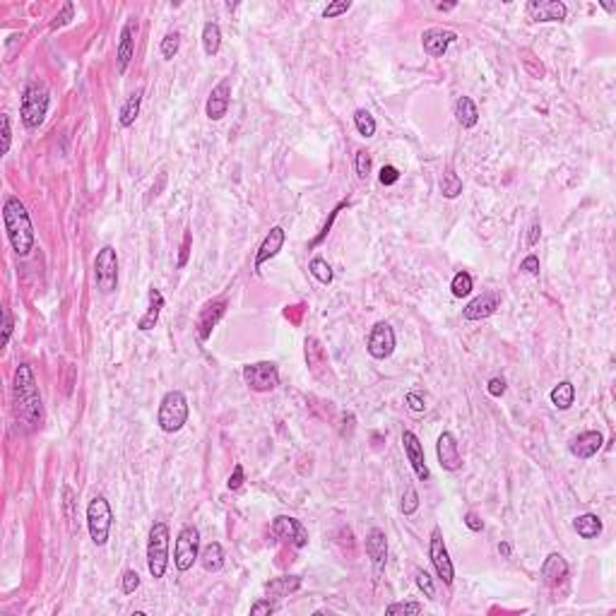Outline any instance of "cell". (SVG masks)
<instances>
[{
	"instance_id": "6da1fadb",
	"label": "cell",
	"mask_w": 616,
	"mask_h": 616,
	"mask_svg": "<svg viewBox=\"0 0 616 616\" xmlns=\"http://www.w3.org/2000/svg\"><path fill=\"white\" fill-rule=\"evenodd\" d=\"M12 393H14V417H17V422L29 424L32 429L41 427L43 402H41V395H39L34 371L27 364H19V369L14 371Z\"/></svg>"
},
{
	"instance_id": "7a4b0ae2",
	"label": "cell",
	"mask_w": 616,
	"mask_h": 616,
	"mask_svg": "<svg viewBox=\"0 0 616 616\" xmlns=\"http://www.w3.org/2000/svg\"><path fill=\"white\" fill-rule=\"evenodd\" d=\"M3 222H5V232H8L12 251L24 258L34 248V227H32V219H29L27 207H24V203L17 195H8L5 198Z\"/></svg>"
},
{
	"instance_id": "3957f363",
	"label": "cell",
	"mask_w": 616,
	"mask_h": 616,
	"mask_svg": "<svg viewBox=\"0 0 616 616\" xmlns=\"http://www.w3.org/2000/svg\"><path fill=\"white\" fill-rule=\"evenodd\" d=\"M188 398L181 390H169L161 398L159 412H156V424L164 433H176L188 422Z\"/></svg>"
},
{
	"instance_id": "277c9868",
	"label": "cell",
	"mask_w": 616,
	"mask_h": 616,
	"mask_svg": "<svg viewBox=\"0 0 616 616\" xmlns=\"http://www.w3.org/2000/svg\"><path fill=\"white\" fill-rule=\"evenodd\" d=\"M48 90L41 82H29L22 92V104H19V116L27 128H39L48 114Z\"/></svg>"
},
{
	"instance_id": "5b68a950",
	"label": "cell",
	"mask_w": 616,
	"mask_h": 616,
	"mask_svg": "<svg viewBox=\"0 0 616 616\" xmlns=\"http://www.w3.org/2000/svg\"><path fill=\"white\" fill-rule=\"evenodd\" d=\"M169 525L154 522L147 540V568L154 580L164 578L166 568H169Z\"/></svg>"
},
{
	"instance_id": "8992f818",
	"label": "cell",
	"mask_w": 616,
	"mask_h": 616,
	"mask_svg": "<svg viewBox=\"0 0 616 616\" xmlns=\"http://www.w3.org/2000/svg\"><path fill=\"white\" fill-rule=\"evenodd\" d=\"M114 527V511L104 496H94L87 506V530L96 546H104Z\"/></svg>"
},
{
	"instance_id": "52a82bcc",
	"label": "cell",
	"mask_w": 616,
	"mask_h": 616,
	"mask_svg": "<svg viewBox=\"0 0 616 616\" xmlns=\"http://www.w3.org/2000/svg\"><path fill=\"white\" fill-rule=\"evenodd\" d=\"M94 282L101 294L119 289V253L114 246H104L94 258Z\"/></svg>"
},
{
	"instance_id": "ba28073f",
	"label": "cell",
	"mask_w": 616,
	"mask_h": 616,
	"mask_svg": "<svg viewBox=\"0 0 616 616\" xmlns=\"http://www.w3.org/2000/svg\"><path fill=\"white\" fill-rule=\"evenodd\" d=\"M200 559V530L195 525L181 527L178 537L174 544V564L181 573L193 568V564Z\"/></svg>"
},
{
	"instance_id": "9c48e42d",
	"label": "cell",
	"mask_w": 616,
	"mask_h": 616,
	"mask_svg": "<svg viewBox=\"0 0 616 616\" xmlns=\"http://www.w3.org/2000/svg\"><path fill=\"white\" fill-rule=\"evenodd\" d=\"M243 380L256 393H272L280 385V369L272 361H258V364L243 366Z\"/></svg>"
},
{
	"instance_id": "30bf717a",
	"label": "cell",
	"mask_w": 616,
	"mask_h": 616,
	"mask_svg": "<svg viewBox=\"0 0 616 616\" xmlns=\"http://www.w3.org/2000/svg\"><path fill=\"white\" fill-rule=\"evenodd\" d=\"M366 351L373 356L376 361H385L393 356L395 351V330L390 322H376L366 340Z\"/></svg>"
},
{
	"instance_id": "8fae6325",
	"label": "cell",
	"mask_w": 616,
	"mask_h": 616,
	"mask_svg": "<svg viewBox=\"0 0 616 616\" xmlns=\"http://www.w3.org/2000/svg\"><path fill=\"white\" fill-rule=\"evenodd\" d=\"M429 556H431V564H433V568H436L438 578H441L446 585H453V580H455V568H453V561H451V556H448L446 542H443V535L438 527H433V532H431Z\"/></svg>"
},
{
	"instance_id": "7c38bea8",
	"label": "cell",
	"mask_w": 616,
	"mask_h": 616,
	"mask_svg": "<svg viewBox=\"0 0 616 616\" xmlns=\"http://www.w3.org/2000/svg\"><path fill=\"white\" fill-rule=\"evenodd\" d=\"M272 532H275L280 540H285V542H289L291 546H296V549H304L308 544V530L301 525V520H296V517H291V515H277L275 520H272Z\"/></svg>"
},
{
	"instance_id": "4fadbf2b",
	"label": "cell",
	"mask_w": 616,
	"mask_h": 616,
	"mask_svg": "<svg viewBox=\"0 0 616 616\" xmlns=\"http://www.w3.org/2000/svg\"><path fill=\"white\" fill-rule=\"evenodd\" d=\"M525 12L532 22H564L568 8L561 0H530L525 5Z\"/></svg>"
},
{
	"instance_id": "5bb4252c",
	"label": "cell",
	"mask_w": 616,
	"mask_h": 616,
	"mask_svg": "<svg viewBox=\"0 0 616 616\" xmlns=\"http://www.w3.org/2000/svg\"><path fill=\"white\" fill-rule=\"evenodd\" d=\"M402 448H404V455H407L409 464H412L414 474H417L422 482H429V479H431V472H429L427 455H424V446H422V441L417 438V433L404 431L402 433Z\"/></svg>"
},
{
	"instance_id": "9a60e30c",
	"label": "cell",
	"mask_w": 616,
	"mask_h": 616,
	"mask_svg": "<svg viewBox=\"0 0 616 616\" xmlns=\"http://www.w3.org/2000/svg\"><path fill=\"white\" fill-rule=\"evenodd\" d=\"M436 455H438V462H441V467L446 469V472H458V469L462 467L460 446H458L455 436H453L451 431H443L441 436H438Z\"/></svg>"
},
{
	"instance_id": "2e32d148",
	"label": "cell",
	"mask_w": 616,
	"mask_h": 616,
	"mask_svg": "<svg viewBox=\"0 0 616 616\" xmlns=\"http://www.w3.org/2000/svg\"><path fill=\"white\" fill-rule=\"evenodd\" d=\"M458 39V34L453 29H443V27H431L424 32L422 37V46L424 51L429 53L431 58H443L453 41Z\"/></svg>"
},
{
	"instance_id": "e0dca14e",
	"label": "cell",
	"mask_w": 616,
	"mask_h": 616,
	"mask_svg": "<svg viewBox=\"0 0 616 616\" xmlns=\"http://www.w3.org/2000/svg\"><path fill=\"white\" fill-rule=\"evenodd\" d=\"M229 104H232V80H222L209 92L205 114H207L209 121H222L229 111Z\"/></svg>"
},
{
	"instance_id": "ac0fdd59",
	"label": "cell",
	"mask_w": 616,
	"mask_h": 616,
	"mask_svg": "<svg viewBox=\"0 0 616 616\" xmlns=\"http://www.w3.org/2000/svg\"><path fill=\"white\" fill-rule=\"evenodd\" d=\"M602 446H604L602 433L599 431H583L568 443V451H571V455L578 458V460H590V458H595L599 451H602Z\"/></svg>"
},
{
	"instance_id": "d6986e66",
	"label": "cell",
	"mask_w": 616,
	"mask_h": 616,
	"mask_svg": "<svg viewBox=\"0 0 616 616\" xmlns=\"http://www.w3.org/2000/svg\"><path fill=\"white\" fill-rule=\"evenodd\" d=\"M135 34H138V19H128L121 29L119 51H116V61H119V72L123 75L128 70L130 61L135 56Z\"/></svg>"
},
{
	"instance_id": "ffe728a7",
	"label": "cell",
	"mask_w": 616,
	"mask_h": 616,
	"mask_svg": "<svg viewBox=\"0 0 616 616\" xmlns=\"http://www.w3.org/2000/svg\"><path fill=\"white\" fill-rule=\"evenodd\" d=\"M498 306H501V294L498 291H486V294L477 296V299H472L464 306L462 318L464 320H484V318L493 316Z\"/></svg>"
},
{
	"instance_id": "44dd1931",
	"label": "cell",
	"mask_w": 616,
	"mask_h": 616,
	"mask_svg": "<svg viewBox=\"0 0 616 616\" xmlns=\"http://www.w3.org/2000/svg\"><path fill=\"white\" fill-rule=\"evenodd\" d=\"M366 554H369L376 573H380L385 568V561H388V537L380 527H373L366 535Z\"/></svg>"
},
{
	"instance_id": "7402d4cb",
	"label": "cell",
	"mask_w": 616,
	"mask_h": 616,
	"mask_svg": "<svg viewBox=\"0 0 616 616\" xmlns=\"http://www.w3.org/2000/svg\"><path fill=\"white\" fill-rule=\"evenodd\" d=\"M227 313V301L224 299H217V301H209L207 306L200 311L198 316V337L200 340H209V335H212V330L217 327V322L222 320V316Z\"/></svg>"
},
{
	"instance_id": "603a6c76",
	"label": "cell",
	"mask_w": 616,
	"mask_h": 616,
	"mask_svg": "<svg viewBox=\"0 0 616 616\" xmlns=\"http://www.w3.org/2000/svg\"><path fill=\"white\" fill-rule=\"evenodd\" d=\"M285 241H287V232H285V229H282V227H272L270 234L263 238L260 248H258V253H256V270H260V267L265 265L267 260H272V258H275L277 253L282 251Z\"/></svg>"
},
{
	"instance_id": "cb8c5ba5",
	"label": "cell",
	"mask_w": 616,
	"mask_h": 616,
	"mask_svg": "<svg viewBox=\"0 0 616 616\" xmlns=\"http://www.w3.org/2000/svg\"><path fill=\"white\" fill-rule=\"evenodd\" d=\"M542 578H544V583L551 585V588L564 583V580L568 578V564H566L564 556L556 554V551L546 556L544 564H542Z\"/></svg>"
},
{
	"instance_id": "d4e9b609",
	"label": "cell",
	"mask_w": 616,
	"mask_h": 616,
	"mask_svg": "<svg viewBox=\"0 0 616 616\" xmlns=\"http://www.w3.org/2000/svg\"><path fill=\"white\" fill-rule=\"evenodd\" d=\"M164 308V294H161L156 287H150V294H147V311L145 316L138 320V330L140 332H150L152 327L159 322V313Z\"/></svg>"
},
{
	"instance_id": "484cf974",
	"label": "cell",
	"mask_w": 616,
	"mask_h": 616,
	"mask_svg": "<svg viewBox=\"0 0 616 616\" xmlns=\"http://www.w3.org/2000/svg\"><path fill=\"white\" fill-rule=\"evenodd\" d=\"M306 364L316 378H322V369H327V354L318 337H306Z\"/></svg>"
},
{
	"instance_id": "4316f807",
	"label": "cell",
	"mask_w": 616,
	"mask_h": 616,
	"mask_svg": "<svg viewBox=\"0 0 616 616\" xmlns=\"http://www.w3.org/2000/svg\"><path fill=\"white\" fill-rule=\"evenodd\" d=\"M200 564L207 573H217L224 568V549L219 542H209L207 546H203L200 551Z\"/></svg>"
},
{
	"instance_id": "83f0119b",
	"label": "cell",
	"mask_w": 616,
	"mask_h": 616,
	"mask_svg": "<svg viewBox=\"0 0 616 616\" xmlns=\"http://www.w3.org/2000/svg\"><path fill=\"white\" fill-rule=\"evenodd\" d=\"M573 530L578 532L583 540H595L602 535V520L595 513H583L573 520Z\"/></svg>"
},
{
	"instance_id": "f1b7e54d",
	"label": "cell",
	"mask_w": 616,
	"mask_h": 616,
	"mask_svg": "<svg viewBox=\"0 0 616 616\" xmlns=\"http://www.w3.org/2000/svg\"><path fill=\"white\" fill-rule=\"evenodd\" d=\"M143 94H145V90H143V87H140V90H135L133 94H130L128 99H125L123 109H121V119H119V123L123 125V128H130V125H133L135 121H138V116H140V106H143Z\"/></svg>"
},
{
	"instance_id": "f546056e",
	"label": "cell",
	"mask_w": 616,
	"mask_h": 616,
	"mask_svg": "<svg viewBox=\"0 0 616 616\" xmlns=\"http://www.w3.org/2000/svg\"><path fill=\"white\" fill-rule=\"evenodd\" d=\"M549 398H551V404H554L556 409L566 412V409H571L573 407V402H575V385L571 383V380H561V383L551 390Z\"/></svg>"
},
{
	"instance_id": "4dcf8cb0",
	"label": "cell",
	"mask_w": 616,
	"mask_h": 616,
	"mask_svg": "<svg viewBox=\"0 0 616 616\" xmlns=\"http://www.w3.org/2000/svg\"><path fill=\"white\" fill-rule=\"evenodd\" d=\"M299 588H301V578H299V575H282V578H275V580H270V583L265 585L267 593H270L272 597H277V599H282V597H287V595L296 593Z\"/></svg>"
},
{
	"instance_id": "1f68e13d",
	"label": "cell",
	"mask_w": 616,
	"mask_h": 616,
	"mask_svg": "<svg viewBox=\"0 0 616 616\" xmlns=\"http://www.w3.org/2000/svg\"><path fill=\"white\" fill-rule=\"evenodd\" d=\"M455 119L458 123L462 125V128H474L479 121V111H477V104H474L469 96H460L455 104Z\"/></svg>"
},
{
	"instance_id": "d6a6232c",
	"label": "cell",
	"mask_w": 616,
	"mask_h": 616,
	"mask_svg": "<svg viewBox=\"0 0 616 616\" xmlns=\"http://www.w3.org/2000/svg\"><path fill=\"white\" fill-rule=\"evenodd\" d=\"M203 48L205 56H217L219 48H222V29H219L217 22H207L203 27Z\"/></svg>"
},
{
	"instance_id": "836d02e7",
	"label": "cell",
	"mask_w": 616,
	"mask_h": 616,
	"mask_svg": "<svg viewBox=\"0 0 616 616\" xmlns=\"http://www.w3.org/2000/svg\"><path fill=\"white\" fill-rule=\"evenodd\" d=\"M441 193H443V198H448V200H455L458 195L462 193V178L455 174V169H451V166H448L441 176Z\"/></svg>"
},
{
	"instance_id": "e575fe53",
	"label": "cell",
	"mask_w": 616,
	"mask_h": 616,
	"mask_svg": "<svg viewBox=\"0 0 616 616\" xmlns=\"http://www.w3.org/2000/svg\"><path fill=\"white\" fill-rule=\"evenodd\" d=\"M354 125H356V133H359L361 138H373L376 135V119L366 109H356Z\"/></svg>"
},
{
	"instance_id": "d590c367",
	"label": "cell",
	"mask_w": 616,
	"mask_h": 616,
	"mask_svg": "<svg viewBox=\"0 0 616 616\" xmlns=\"http://www.w3.org/2000/svg\"><path fill=\"white\" fill-rule=\"evenodd\" d=\"M75 506H77V496L75 491H72V486H63V515H65L68 520V527H70V532H75Z\"/></svg>"
},
{
	"instance_id": "8d00e7d4",
	"label": "cell",
	"mask_w": 616,
	"mask_h": 616,
	"mask_svg": "<svg viewBox=\"0 0 616 616\" xmlns=\"http://www.w3.org/2000/svg\"><path fill=\"white\" fill-rule=\"evenodd\" d=\"M451 289H453V296H455V299H464V296H469V294H472V289H474L472 275H469V272H464V270H460L455 277H453Z\"/></svg>"
},
{
	"instance_id": "74e56055",
	"label": "cell",
	"mask_w": 616,
	"mask_h": 616,
	"mask_svg": "<svg viewBox=\"0 0 616 616\" xmlns=\"http://www.w3.org/2000/svg\"><path fill=\"white\" fill-rule=\"evenodd\" d=\"M178 48H181V34L178 32H169L164 39H161L159 51H161V58H164V61H174L176 53H178Z\"/></svg>"
},
{
	"instance_id": "f35d334b",
	"label": "cell",
	"mask_w": 616,
	"mask_h": 616,
	"mask_svg": "<svg viewBox=\"0 0 616 616\" xmlns=\"http://www.w3.org/2000/svg\"><path fill=\"white\" fill-rule=\"evenodd\" d=\"M308 270H311V275L316 277L320 285H330L332 282V267L327 265V260H322V258H313Z\"/></svg>"
},
{
	"instance_id": "ab89813d",
	"label": "cell",
	"mask_w": 616,
	"mask_h": 616,
	"mask_svg": "<svg viewBox=\"0 0 616 616\" xmlns=\"http://www.w3.org/2000/svg\"><path fill=\"white\" fill-rule=\"evenodd\" d=\"M424 604L419 602H393L390 607H385V614L395 616V614H422Z\"/></svg>"
},
{
	"instance_id": "60d3db41",
	"label": "cell",
	"mask_w": 616,
	"mask_h": 616,
	"mask_svg": "<svg viewBox=\"0 0 616 616\" xmlns=\"http://www.w3.org/2000/svg\"><path fill=\"white\" fill-rule=\"evenodd\" d=\"M419 511V493L414 486H407L402 493V513L404 515H414Z\"/></svg>"
},
{
	"instance_id": "b9f144b4",
	"label": "cell",
	"mask_w": 616,
	"mask_h": 616,
	"mask_svg": "<svg viewBox=\"0 0 616 616\" xmlns=\"http://www.w3.org/2000/svg\"><path fill=\"white\" fill-rule=\"evenodd\" d=\"M354 166H356V176H359L361 181H366L371 174V154L366 152V150H359V152H356V159H354Z\"/></svg>"
},
{
	"instance_id": "7bdbcfd3",
	"label": "cell",
	"mask_w": 616,
	"mask_h": 616,
	"mask_svg": "<svg viewBox=\"0 0 616 616\" xmlns=\"http://www.w3.org/2000/svg\"><path fill=\"white\" fill-rule=\"evenodd\" d=\"M417 585L429 599H436V585H433V578L427 571H417Z\"/></svg>"
},
{
	"instance_id": "ee69618b",
	"label": "cell",
	"mask_w": 616,
	"mask_h": 616,
	"mask_svg": "<svg viewBox=\"0 0 616 616\" xmlns=\"http://www.w3.org/2000/svg\"><path fill=\"white\" fill-rule=\"evenodd\" d=\"M349 8H351V3H349V0H337V3H330L325 10H322V17H325V19L340 17V14H345Z\"/></svg>"
},
{
	"instance_id": "f6af8a7d",
	"label": "cell",
	"mask_w": 616,
	"mask_h": 616,
	"mask_svg": "<svg viewBox=\"0 0 616 616\" xmlns=\"http://www.w3.org/2000/svg\"><path fill=\"white\" fill-rule=\"evenodd\" d=\"M121 588H123V593H125V595H133L135 590L140 588V575H138V571H125V573H123V585H121Z\"/></svg>"
},
{
	"instance_id": "bcb514c9",
	"label": "cell",
	"mask_w": 616,
	"mask_h": 616,
	"mask_svg": "<svg viewBox=\"0 0 616 616\" xmlns=\"http://www.w3.org/2000/svg\"><path fill=\"white\" fill-rule=\"evenodd\" d=\"M243 482H246V472H243V464H234V472H232V477H229L227 486L232 489V491H238V489L243 486Z\"/></svg>"
},
{
	"instance_id": "7dc6e473",
	"label": "cell",
	"mask_w": 616,
	"mask_h": 616,
	"mask_svg": "<svg viewBox=\"0 0 616 616\" xmlns=\"http://www.w3.org/2000/svg\"><path fill=\"white\" fill-rule=\"evenodd\" d=\"M378 181L383 185H395L400 181V171L395 169V166H383V169H380V176H378Z\"/></svg>"
},
{
	"instance_id": "c3c4849f",
	"label": "cell",
	"mask_w": 616,
	"mask_h": 616,
	"mask_svg": "<svg viewBox=\"0 0 616 616\" xmlns=\"http://www.w3.org/2000/svg\"><path fill=\"white\" fill-rule=\"evenodd\" d=\"M190 243H193V234L185 232L183 234V243H181V256H178V267L188 265V256H190Z\"/></svg>"
},
{
	"instance_id": "681fc988",
	"label": "cell",
	"mask_w": 616,
	"mask_h": 616,
	"mask_svg": "<svg viewBox=\"0 0 616 616\" xmlns=\"http://www.w3.org/2000/svg\"><path fill=\"white\" fill-rule=\"evenodd\" d=\"M404 402H407V407L412 409V412H424L427 409V400L422 398L419 393H407V398H404Z\"/></svg>"
},
{
	"instance_id": "f907efd6",
	"label": "cell",
	"mask_w": 616,
	"mask_h": 616,
	"mask_svg": "<svg viewBox=\"0 0 616 616\" xmlns=\"http://www.w3.org/2000/svg\"><path fill=\"white\" fill-rule=\"evenodd\" d=\"M347 205H349V203H340V205H337V207H335V209H332L330 219H327V222H325V227H322L320 236H318V238H316V241H313V246H318V243H320V241H322V238H325V236H327V234H330V229H332V222H335V219H337V214H340V209H342V207H347Z\"/></svg>"
},
{
	"instance_id": "816d5d0a",
	"label": "cell",
	"mask_w": 616,
	"mask_h": 616,
	"mask_svg": "<svg viewBox=\"0 0 616 616\" xmlns=\"http://www.w3.org/2000/svg\"><path fill=\"white\" fill-rule=\"evenodd\" d=\"M486 390L491 398H503V393H506V380H503L501 376H496V378H491L486 383Z\"/></svg>"
},
{
	"instance_id": "f5cc1de1",
	"label": "cell",
	"mask_w": 616,
	"mask_h": 616,
	"mask_svg": "<svg viewBox=\"0 0 616 616\" xmlns=\"http://www.w3.org/2000/svg\"><path fill=\"white\" fill-rule=\"evenodd\" d=\"M72 14H75V8H72V3H65V5H63V12L56 14V22L51 24V29H58V27H63V24H68L72 19Z\"/></svg>"
},
{
	"instance_id": "db71d44e",
	"label": "cell",
	"mask_w": 616,
	"mask_h": 616,
	"mask_svg": "<svg viewBox=\"0 0 616 616\" xmlns=\"http://www.w3.org/2000/svg\"><path fill=\"white\" fill-rule=\"evenodd\" d=\"M10 143H12V130H10V116L3 114V147L0 152L8 154L10 152Z\"/></svg>"
},
{
	"instance_id": "11a10c76",
	"label": "cell",
	"mask_w": 616,
	"mask_h": 616,
	"mask_svg": "<svg viewBox=\"0 0 616 616\" xmlns=\"http://www.w3.org/2000/svg\"><path fill=\"white\" fill-rule=\"evenodd\" d=\"M520 270L522 272H527V275H540V258L537 256H527L525 260L520 263Z\"/></svg>"
},
{
	"instance_id": "9f6ffc18",
	"label": "cell",
	"mask_w": 616,
	"mask_h": 616,
	"mask_svg": "<svg viewBox=\"0 0 616 616\" xmlns=\"http://www.w3.org/2000/svg\"><path fill=\"white\" fill-rule=\"evenodd\" d=\"M272 612H275V604H272L270 599H258V602L251 607V614H253V616H260V614H272Z\"/></svg>"
},
{
	"instance_id": "6f0895ef",
	"label": "cell",
	"mask_w": 616,
	"mask_h": 616,
	"mask_svg": "<svg viewBox=\"0 0 616 616\" xmlns=\"http://www.w3.org/2000/svg\"><path fill=\"white\" fill-rule=\"evenodd\" d=\"M12 327H14L12 316H10V311H8V308H5V311H3V345H8V342H10V335H12Z\"/></svg>"
},
{
	"instance_id": "680465c9",
	"label": "cell",
	"mask_w": 616,
	"mask_h": 616,
	"mask_svg": "<svg viewBox=\"0 0 616 616\" xmlns=\"http://www.w3.org/2000/svg\"><path fill=\"white\" fill-rule=\"evenodd\" d=\"M464 525H467L472 532H482V530H484V520L477 515V513H472V511H469L467 515H464Z\"/></svg>"
},
{
	"instance_id": "91938a15",
	"label": "cell",
	"mask_w": 616,
	"mask_h": 616,
	"mask_svg": "<svg viewBox=\"0 0 616 616\" xmlns=\"http://www.w3.org/2000/svg\"><path fill=\"white\" fill-rule=\"evenodd\" d=\"M540 236H542V224L535 222L530 227V236H527V243H530V246H535V243L540 241Z\"/></svg>"
},
{
	"instance_id": "94428289",
	"label": "cell",
	"mask_w": 616,
	"mask_h": 616,
	"mask_svg": "<svg viewBox=\"0 0 616 616\" xmlns=\"http://www.w3.org/2000/svg\"><path fill=\"white\" fill-rule=\"evenodd\" d=\"M498 554H501L503 559H508V556H511V544H508V542H501V544H498Z\"/></svg>"
},
{
	"instance_id": "6125c7cd",
	"label": "cell",
	"mask_w": 616,
	"mask_h": 616,
	"mask_svg": "<svg viewBox=\"0 0 616 616\" xmlns=\"http://www.w3.org/2000/svg\"><path fill=\"white\" fill-rule=\"evenodd\" d=\"M436 10L438 12H451V10H455V3H438Z\"/></svg>"
}]
</instances>
